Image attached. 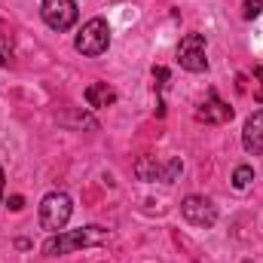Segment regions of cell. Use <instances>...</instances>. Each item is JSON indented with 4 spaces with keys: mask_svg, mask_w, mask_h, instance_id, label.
I'll return each mask as SVG.
<instances>
[{
    "mask_svg": "<svg viewBox=\"0 0 263 263\" xmlns=\"http://www.w3.org/2000/svg\"><path fill=\"white\" fill-rule=\"evenodd\" d=\"M260 12H263V0H245L242 3V15L245 18H257Z\"/></svg>",
    "mask_w": 263,
    "mask_h": 263,
    "instance_id": "12",
    "label": "cell"
},
{
    "mask_svg": "<svg viewBox=\"0 0 263 263\" xmlns=\"http://www.w3.org/2000/svg\"><path fill=\"white\" fill-rule=\"evenodd\" d=\"M196 120H199V123H208V126L230 123V120H233V107H230L227 101H220L214 92H208V98L196 107Z\"/></svg>",
    "mask_w": 263,
    "mask_h": 263,
    "instance_id": "8",
    "label": "cell"
},
{
    "mask_svg": "<svg viewBox=\"0 0 263 263\" xmlns=\"http://www.w3.org/2000/svg\"><path fill=\"white\" fill-rule=\"evenodd\" d=\"M242 144H245V150L254 153V156L263 153V107L248 117V123H245V129H242Z\"/></svg>",
    "mask_w": 263,
    "mask_h": 263,
    "instance_id": "9",
    "label": "cell"
},
{
    "mask_svg": "<svg viewBox=\"0 0 263 263\" xmlns=\"http://www.w3.org/2000/svg\"><path fill=\"white\" fill-rule=\"evenodd\" d=\"M40 15L52 31H67L77 25V3L73 0H43L40 3Z\"/></svg>",
    "mask_w": 263,
    "mask_h": 263,
    "instance_id": "4",
    "label": "cell"
},
{
    "mask_svg": "<svg viewBox=\"0 0 263 263\" xmlns=\"http://www.w3.org/2000/svg\"><path fill=\"white\" fill-rule=\"evenodd\" d=\"M251 181H254V168H251V165H239V168L233 172V187H236V190H248Z\"/></svg>",
    "mask_w": 263,
    "mask_h": 263,
    "instance_id": "11",
    "label": "cell"
},
{
    "mask_svg": "<svg viewBox=\"0 0 263 263\" xmlns=\"http://www.w3.org/2000/svg\"><path fill=\"white\" fill-rule=\"evenodd\" d=\"M3 181H6V178H3V168H0V199H3Z\"/></svg>",
    "mask_w": 263,
    "mask_h": 263,
    "instance_id": "16",
    "label": "cell"
},
{
    "mask_svg": "<svg viewBox=\"0 0 263 263\" xmlns=\"http://www.w3.org/2000/svg\"><path fill=\"white\" fill-rule=\"evenodd\" d=\"M254 77H257V83H263V67H254Z\"/></svg>",
    "mask_w": 263,
    "mask_h": 263,
    "instance_id": "15",
    "label": "cell"
},
{
    "mask_svg": "<svg viewBox=\"0 0 263 263\" xmlns=\"http://www.w3.org/2000/svg\"><path fill=\"white\" fill-rule=\"evenodd\" d=\"M178 62L184 70L190 73H202L208 67V59H205V37L202 34H187L178 46Z\"/></svg>",
    "mask_w": 263,
    "mask_h": 263,
    "instance_id": "5",
    "label": "cell"
},
{
    "mask_svg": "<svg viewBox=\"0 0 263 263\" xmlns=\"http://www.w3.org/2000/svg\"><path fill=\"white\" fill-rule=\"evenodd\" d=\"M181 159H172L168 165H159L156 159H150V156H144V159H138L135 162V175L141 178V181H165V184H172L178 175H181Z\"/></svg>",
    "mask_w": 263,
    "mask_h": 263,
    "instance_id": "7",
    "label": "cell"
},
{
    "mask_svg": "<svg viewBox=\"0 0 263 263\" xmlns=\"http://www.w3.org/2000/svg\"><path fill=\"white\" fill-rule=\"evenodd\" d=\"M181 214L193 227H214L217 223V208H214L211 199H205V196H187L181 202Z\"/></svg>",
    "mask_w": 263,
    "mask_h": 263,
    "instance_id": "6",
    "label": "cell"
},
{
    "mask_svg": "<svg viewBox=\"0 0 263 263\" xmlns=\"http://www.w3.org/2000/svg\"><path fill=\"white\" fill-rule=\"evenodd\" d=\"M107 230L104 227H83V230H62L55 236H49L43 242V254L46 257H62L70 254L77 248H95V245H104L107 242Z\"/></svg>",
    "mask_w": 263,
    "mask_h": 263,
    "instance_id": "1",
    "label": "cell"
},
{
    "mask_svg": "<svg viewBox=\"0 0 263 263\" xmlns=\"http://www.w3.org/2000/svg\"><path fill=\"white\" fill-rule=\"evenodd\" d=\"M73 214V202L67 193H49L40 202V227L49 233H62Z\"/></svg>",
    "mask_w": 263,
    "mask_h": 263,
    "instance_id": "3",
    "label": "cell"
},
{
    "mask_svg": "<svg viewBox=\"0 0 263 263\" xmlns=\"http://www.w3.org/2000/svg\"><path fill=\"white\" fill-rule=\"evenodd\" d=\"M107 46H110V25H107L101 15L89 18V22L80 28L77 40H73V49H77L80 55H89V59L107 52Z\"/></svg>",
    "mask_w": 263,
    "mask_h": 263,
    "instance_id": "2",
    "label": "cell"
},
{
    "mask_svg": "<svg viewBox=\"0 0 263 263\" xmlns=\"http://www.w3.org/2000/svg\"><path fill=\"white\" fill-rule=\"evenodd\" d=\"M9 208H12V211H22V208H25V199H22V196H12V199H9Z\"/></svg>",
    "mask_w": 263,
    "mask_h": 263,
    "instance_id": "14",
    "label": "cell"
},
{
    "mask_svg": "<svg viewBox=\"0 0 263 263\" xmlns=\"http://www.w3.org/2000/svg\"><path fill=\"white\" fill-rule=\"evenodd\" d=\"M12 62V46H9V40H0V67H6Z\"/></svg>",
    "mask_w": 263,
    "mask_h": 263,
    "instance_id": "13",
    "label": "cell"
},
{
    "mask_svg": "<svg viewBox=\"0 0 263 263\" xmlns=\"http://www.w3.org/2000/svg\"><path fill=\"white\" fill-rule=\"evenodd\" d=\"M114 101H117V92L107 83H92L86 89V104L89 107H110Z\"/></svg>",
    "mask_w": 263,
    "mask_h": 263,
    "instance_id": "10",
    "label": "cell"
}]
</instances>
